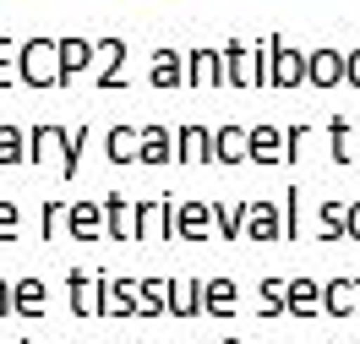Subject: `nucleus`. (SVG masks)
Returning a JSON list of instances; mask_svg holds the SVG:
<instances>
[{"instance_id": "f257e3e1", "label": "nucleus", "mask_w": 360, "mask_h": 344, "mask_svg": "<svg viewBox=\"0 0 360 344\" xmlns=\"http://www.w3.org/2000/svg\"><path fill=\"white\" fill-rule=\"evenodd\" d=\"M251 219H257V224H251V235H278V224H273V208H257Z\"/></svg>"}, {"instance_id": "f03ea898", "label": "nucleus", "mask_w": 360, "mask_h": 344, "mask_svg": "<svg viewBox=\"0 0 360 344\" xmlns=\"http://www.w3.org/2000/svg\"><path fill=\"white\" fill-rule=\"evenodd\" d=\"M93 229H98V213H88V208H82V213H77V235H93Z\"/></svg>"}, {"instance_id": "7ed1b4c3", "label": "nucleus", "mask_w": 360, "mask_h": 344, "mask_svg": "<svg viewBox=\"0 0 360 344\" xmlns=\"http://www.w3.org/2000/svg\"><path fill=\"white\" fill-rule=\"evenodd\" d=\"M11 219H17V213H11V208H0V235H11Z\"/></svg>"}]
</instances>
